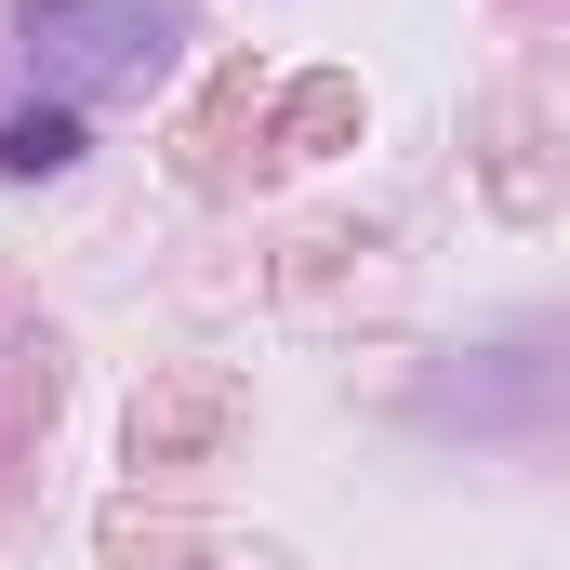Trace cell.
<instances>
[{"mask_svg": "<svg viewBox=\"0 0 570 570\" xmlns=\"http://www.w3.org/2000/svg\"><path fill=\"white\" fill-rule=\"evenodd\" d=\"M159 27H173V0H40V40H53V67L80 80V94H120L159 67Z\"/></svg>", "mask_w": 570, "mask_h": 570, "instance_id": "6da1fadb", "label": "cell"}, {"mask_svg": "<svg viewBox=\"0 0 570 570\" xmlns=\"http://www.w3.org/2000/svg\"><path fill=\"white\" fill-rule=\"evenodd\" d=\"M226 438H239V372L226 358H186L134 399V464H213Z\"/></svg>", "mask_w": 570, "mask_h": 570, "instance_id": "7a4b0ae2", "label": "cell"}, {"mask_svg": "<svg viewBox=\"0 0 570 570\" xmlns=\"http://www.w3.org/2000/svg\"><path fill=\"white\" fill-rule=\"evenodd\" d=\"M266 94H253V67H226L213 80V107L186 120V186H239V120H253Z\"/></svg>", "mask_w": 570, "mask_h": 570, "instance_id": "3957f363", "label": "cell"}, {"mask_svg": "<svg viewBox=\"0 0 570 570\" xmlns=\"http://www.w3.org/2000/svg\"><path fill=\"white\" fill-rule=\"evenodd\" d=\"M345 134H358V80H345V67L292 80V107H279V146H292V159H332Z\"/></svg>", "mask_w": 570, "mask_h": 570, "instance_id": "277c9868", "label": "cell"}, {"mask_svg": "<svg viewBox=\"0 0 570 570\" xmlns=\"http://www.w3.org/2000/svg\"><path fill=\"white\" fill-rule=\"evenodd\" d=\"M67 159H80L67 107H0V173H67Z\"/></svg>", "mask_w": 570, "mask_h": 570, "instance_id": "5b68a950", "label": "cell"}]
</instances>
